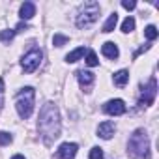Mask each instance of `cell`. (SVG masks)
Returning <instances> with one entry per match:
<instances>
[{
    "label": "cell",
    "mask_w": 159,
    "mask_h": 159,
    "mask_svg": "<svg viewBox=\"0 0 159 159\" xmlns=\"http://www.w3.org/2000/svg\"><path fill=\"white\" fill-rule=\"evenodd\" d=\"M98 19H99V4L92 0V2H86V4L81 6V10L77 11L75 23H77L79 28H88V26L94 25Z\"/></svg>",
    "instance_id": "277c9868"
},
{
    "label": "cell",
    "mask_w": 159,
    "mask_h": 159,
    "mask_svg": "<svg viewBox=\"0 0 159 159\" xmlns=\"http://www.w3.org/2000/svg\"><path fill=\"white\" fill-rule=\"evenodd\" d=\"M84 52H86V49H84V47H79V49L71 51V52L66 56V60H67V62H71V64H73V62H79V60L84 56Z\"/></svg>",
    "instance_id": "9a60e30c"
},
{
    "label": "cell",
    "mask_w": 159,
    "mask_h": 159,
    "mask_svg": "<svg viewBox=\"0 0 159 159\" xmlns=\"http://www.w3.org/2000/svg\"><path fill=\"white\" fill-rule=\"evenodd\" d=\"M38 131L47 146H51L62 131L60 124V112L54 103H45L39 111V120H38Z\"/></svg>",
    "instance_id": "6da1fadb"
},
{
    "label": "cell",
    "mask_w": 159,
    "mask_h": 159,
    "mask_svg": "<svg viewBox=\"0 0 159 159\" xmlns=\"http://www.w3.org/2000/svg\"><path fill=\"white\" fill-rule=\"evenodd\" d=\"M77 79H79V83H81L83 88H90L94 84V81H96V75L92 71H79Z\"/></svg>",
    "instance_id": "30bf717a"
},
{
    "label": "cell",
    "mask_w": 159,
    "mask_h": 159,
    "mask_svg": "<svg viewBox=\"0 0 159 159\" xmlns=\"http://www.w3.org/2000/svg\"><path fill=\"white\" fill-rule=\"evenodd\" d=\"M103 112H107L111 116H122L125 112V103L122 99H111L103 105Z\"/></svg>",
    "instance_id": "52a82bcc"
},
{
    "label": "cell",
    "mask_w": 159,
    "mask_h": 159,
    "mask_svg": "<svg viewBox=\"0 0 159 159\" xmlns=\"http://www.w3.org/2000/svg\"><path fill=\"white\" fill-rule=\"evenodd\" d=\"M114 131H116V127H114V124L112 122H101L99 125H98V137H101V139H105V140H109L112 135H114Z\"/></svg>",
    "instance_id": "9c48e42d"
},
{
    "label": "cell",
    "mask_w": 159,
    "mask_h": 159,
    "mask_svg": "<svg viewBox=\"0 0 159 159\" xmlns=\"http://www.w3.org/2000/svg\"><path fill=\"white\" fill-rule=\"evenodd\" d=\"M101 52H103V56H107V58H111V60H116V58H118V54H120V51H118L116 43H112V41L103 43Z\"/></svg>",
    "instance_id": "7c38bea8"
},
{
    "label": "cell",
    "mask_w": 159,
    "mask_h": 159,
    "mask_svg": "<svg viewBox=\"0 0 159 159\" xmlns=\"http://www.w3.org/2000/svg\"><path fill=\"white\" fill-rule=\"evenodd\" d=\"M127 153L133 159H150V139L144 129L133 131L127 142Z\"/></svg>",
    "instance_id": "7a4b0ae2"
},
{
    "label": "cell",
    "mask_w": 159,
    "mask_h": 159,
    "mask_svg": "<svg viewBox=\"0 0 159 159\" xmlns=\"http://www.w3.org/2000/svg\"><path fill=\"white\" fill-rule=\"evenodd\" d=\"M112 81H114L116 86H125L127 81H129V71H127V69H120V71H116L114 77H112Z\"/></svg>",
    "instance_id": "4fadbf2b"
},
{
    "label": "cell",
    "mask_w": 159,
    "mask_h": 159,
    "mask_svg": "<svg viewBox=\"0 0 159 159\" xmlns=\"http://www.w3.org/2000/svg\"><path fill=\"white\" fill-rule=\"evenodd\" d=\"M157 34H159V32H157V28H155L153 25H150V26H146V28H144V36H146L150 41H153V39L157 38Z\"/></svg>",
    "instance_id": "d6986e66"
},
{
    "label": "cell",
    "mask_w": 159,
    "mask_h": 159,
    "mask_svg": "<svg viewBox=\"0 0 159 159\" xmlns=\"http://www.w3.org/2000/svg\"><path fill=\"white\" fill-rule=\"evenodd\" d=\"M88 159H103V150L101 148H92L90 150V155H88Z\"/></svg>",
    "instance_id": "7402d4cb"
},
{
    "label": "cell",
    "mask_w": 159,
    "mask_h": 159,
    "mask_svg": "<svg viewBox=\"0 0 159 159\" xmlns=\"http://www.w3.org/2000/svg\"><path fill=\"white\" fill-rule=\"evenodd\" d=\"M69 41V38L67 36H62V34H54V38H52V45L54 47H62V45H66Z\"/></svg>",
    "instance_id": "ffe728a7"
},
{
    "label": "cell",
    "mask_w": 159,
    "mask_h": 159,
    "mask_svg": "<svg viewBox=\"0 0 159 159\" xmlns=\"http://www.w3.org/2000/svg\"><path fill=\"white\" fill-rule=\"evenodd\" d=\"M4 90H6V84H4V79H2V77H0V94H2Z\"/></svg>",
    "instance_id": "d4e9b609"
},
{
    "label": "cell",
    "mask_w": 159,
    "mask_h": 159,
    "mask_svg": "<svg viewBox=\"0 0 159 159\" xmlns=\"http://www.w3.org/2000/svg\"><path fill=\"white\" fill-rule=\"evenodd\" d=\"M34 98H36V92H34L32 86H25L23 90L17 92V96H15V109H17V112H19V116L23 120H26V118L32 116Z\"/></svg>",
    "instance_id": "3957f363"
},
{
    "label": "cell",
    "mask_w": 159,
    "mask_h": 159,
    "mask_svg": "<svg viewBox=\"0 0 159 159\" xmlns=\"http://www.w3.org/2000/svg\"><path fill=\"white\" fill-rule=\"evenodd\" d=\"M15 38V30H2L0 32V41L2 43H10Z\"/></svg>",
    "instance_id": "ac0fdd59"
},
{
    "label": "cell",
    "mask_w": 159,
    "mask_h": 159,
    "mask_svg": "<svg viewBox=\"0 0 159 159\" xmlns=\"http://www.w3.org/2000/svg\"><path fill=\"white\" fill-rule=\"evenodd\" d=\"M41 58H43V52H41V49H38V47L30 49V51H28V52L23 56V60H21V66H23L25 73H34V71L39 67V64H41Z\"/></svg>",
    "instance_id": "5b68a950"
},
{
    "label": "cell",
    "mask_w": 159,
    "mask_h": 159,
    "mask_svg": "<svg viewBox=\"0 0 159 159\" xmlns=\"http://www.w3.org/2000/svg\"><path fill=\"white\" fill-rule=\"evenodd\" d=\"M11 140H13L11 133H8V131H0V146H8Z\"/></svg>",
    "instance_id": "44dd1931"
},
{
    "label": "cell",
    "mask_w": 159,
    "mask_h": 159,
    "mask_svg": "<svg viewBox=\"0 0 159 159\" xmlns=\"http://www.w3.org/2000/svg\"><path fill=\"white\" fill-rule=\"evenodd\" d=\"M11 159H25V155H21V153H17V155H13Z\"/></svg>",
    "instance_id": "484cf974"
},
{
    "label": "cell",
    "mask_w": 159,
    "mask_h": 159,
    "mask_svg": "<svg viewBox=\"0 0 159 159\" xmlns=\"http://www.w3.org/2000/svg\"><path fill=\"white\" fill-rule=\"evenodd\" d=\"M86 64H88L90 67L99 66V60H98V56H96V52H94V51H86Z\"/></svg>",
    "instance_id": "e0dca14e"
},
{
    "label": "cell",
    "mask_w": 159,
    "mask_h": 159,
    "mask_svg": "<svg viewBox=\"0 0 159 159\" xmlns=\"http://www.w3.org/2000/svg\"><path fill=\"white\" fill-rule=\"evenodd\" d=\"M116 25H118V13L114 11V13H111V15H109V19L105 21V25H103V28H101V30H103L105 34H109V32H112V30L116 28Z\"/></svg>",
    "instance_id": "5bb4252c"
},
{
    "label": "cell",
    "mask_w": 159,
    "mask_h": 159,
    "mask_svg": "<svg viewBox=\"0 0 159 159\" xmlns=\"http://www.w3.org/2000/svg\"><path fill=\"white\" fill-rule=\"evenodd\" d=\"M155 94H157V81H155V77H152L150 81H148V86L142 90V96L139 99V105L140 107H150L155 101Z\"/></svg>",
    "instance_id": "8992f818"
},
{
    "label": "cell",
    "mask_w": 159,
    "mask_h": 159,
    "mask_svg": "<svg viewBox=\"0 0 159 159\" xmlns=\"http://www.w3.org/2000/svg\"><path fill=\"white\" fill-rule=\"evenodd\" d=\"M36 15V4L34 2H25L23 6H21V10H19V17L23 19V21H28V19H32Z\"/></svg>",
    "instance_id": "8fae6325"
},
{
    "label": "cell",
    "mask_w": 159,
    "mask_h": 159,
    "mask_svg": "<svg viewBox=\"0 0 159 159\" xmlns=\"http://www.w3.org/2000/svg\"><path fill=\"white\" fill-rule=\"evenodd\" d=\"M122 6H124L125 10H133L137 4H135V0H122Z\"/></svg>",
    "instance_id": "603a6c76"
},
{
    "label": "cell",
    "mask_w": 159,
    "mask_h": 159,
    "mask_svg": "<svg viewBox=\"0 0 159 159\" xmlns=\"http://www.w3.org/2000/svg\"><path fill=\"white\" fill-rule=\"evenodd\" d=\"M133 30H135V19H133V17H127V19L122 23V32L129 34V32H133Z\"/></svg>",
    "instance_id": "2e32d148"
},
{
    "label": "cell",
    "mask_w": 159,
    "mask_h": 159,
    "mask_svg": "<svg viewBox=\"0 0 159 159\" xmlns=\"http://www.w3.org/2000/svg\"><path fill=\"white\" fill-rule=\"evenodd\" d=\"M23 30H28V25H26V23H19V25L15 26V34H17V32H23Z\"/></svg>",
    "instance_id": "cb8c5ba5"
},
{
    "label": "cell",
    "mask_w": 159,
    "mask_h": 159,
    "mask_svg": "<svg viewBox=\"0 0 159 159\" xmlns=\"http://www.w3.org/2000/svg\"><path fill=\"white\" fill-rule=\"evenodd\" d=\"M77 150H79V146H77L75 142H64V144H60V148L56 150L54 159H73L75 153H77Z\"/></svg>",
    "instance_id": "ba28073f"
}]
</instances>
